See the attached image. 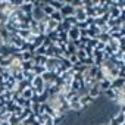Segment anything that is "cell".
<instances>
[{
  "instance_id": "1",
  "label": "cell",
  "mask_w": 125,
  "mask_h": 125,
  "mask_svg": "<svg viewBox=\"0 0 125 125\" xmlns=\"http://www.w3.org/2000/svg\"><path fill=\"white\" fill-rule=\"evenodd\" d=\"M60 66V62L56 57H47V63H46V71L49 72H56V69Z\"/></svg>"
},
{
  "instance_id": "2",
  "label": "cell",
  "mask_w": 125,
  "mask_h": 125,
  "mask_svg": "<svg viewBox=\"0 0 125 125\" xmlns=\"http://www.w3.org/2000/svg\"><path fill=\"white\" fill-rule=\"evenodd\" d=\"M74 12H75V9L71 6L69 0H65V6L60 9V13H62V16H63V19L68 18V16H74Z\"/></svg>"
},
{
  "instance_id": "3",
  "label": "cell",
  "mask_w": 125,
  "mask_h": 125,
  "mask_svg": "<svg viewBox=\"0 0 125 125\" xmlns=\"http://www.w3.org/2000/svg\"><path fill=\"white\" fill-rule=\"evenodd\" d=\"M74 16H75V19L78 21V22H85L87 21V13H85V9H84V6L83 8H77L75 9V12H74Z\"/></svg>"
},
{
  "instance_id": "4",
  "label": "cell",
  "mask_w": 125,
  "mask_h": 125,
  "mask_svg": "<svg viewBox=\"0 0 125 125\" xmlns=\"http://www.w3.org/2000/svg\"><path fill=\"white\" fill-rule=\"evenodd\" d=\"M24 43H25V40L21 38L18 34H10V40H9V44H10V46H15V47H18V49H21V47L24 46Z\"/></svg>"
},
{
  "instance_id": "5",
  "label": "cell",
  "mask_w": 125,
  "mask_h": 125,
  "mask_svg": "<svg viewBox=\"0 0 125 125\" xmlns=\"http://www.w3.org/2000/svg\"><path fill=\"white\" fill-rule=\"evenodd\" d=\"M88 96H90L93 100H97V99L103 97V93L100 91L99 84H97V85H93V87H90V88H88Z\"/></svg>"
},
{
  "instance_id": "6",
  "label": "cell",
  "mask_w": 125,
  "mask_h": 125,
  "mask_svg": "<svg viewBox=\"0 0 125 125\" xmlns=\"http://www.w3.org/2000/svg\"><path fill=\"white\" fill-rule=\"evenodd\" d=\"M19 9L22 10V13H24V15H31V13H32V10H34V6H32V3H31V0H25L24 5H22Z\"/></svg>"
},
{
  "instance_id": "7",
  "label": "cell",
  "mask_w": 125,
  "mask_h": 125,
  "mask_svg": "<svg viewBox=\"0 0 125 125\" xmlns=\"http://www.w3.org/2000/svg\"><path fill=\"white\" fill-rule=\"evenodd\" d=\"M44 18H46V15H44L43 9L41 8H34V10H32V19L37 21V22H41Z\"/></svg>"
},
{
  "instance_id": "8",
  "label": "cell",
  "mask_w": 125,
  "mask_h": 125,
  "mask_svg": "<svg viewBox=\"0 0 125 125\" xmlns=\"http://www.w3.org/2000/svg\"><path fill=\"white\" fill-rule=\"evenodd\" d=\"M124 87H125V80H122V78L112 80V84H110V88L112 90H122Z\"/></svg>"
},
{
  "instance_id": "9",
  "label": "cell",
  "mask_w": 125,
  "mask_h": 125,
  "mask_svg": "<svg viewBox=\"0 0 125 125\" xmlns=\"http://www.w3.org/2000/svg\"><path fill=\"white\" fill-rule=\"evenodd\" d=\"M68 38H69V41H77V40H80V30H78L77 27H72V28L68 31Z\"/></svg>"
},
{
  "instance_id": "10",
  "label": "cell",
  "mask_w": 125,
  "mask_h": 125,
  "mask_svg": "<svg viewBox=\"0 0 125 125\" xmlns=\"http://www.w3.org/2000/svg\"><path fill=\"white\" fill-rule=\"evenodd\" d=\"M32 60H34V65L46 66V63H47V56H43V54H35Z\"/></svg>"
},
{
  "instance_id": "11",
  "label": "cell",
  "mask_w": 125,
  "mask_h": 125,
  "mask_svg": "<svg viewBox=\"0 0 125 125\" xmlns=\"http://www.w3.org/2000/svg\"><path fill=\"white\" fill-rule=\"evenodd\" d=\"M49 3H50V6L54 10H59L60 12V9L65 6V0H49Z\"/></svg>"
},
{
  "instance_id": "12",
  "label": "cell",
  "mask_w": 125,
  "mask_h": 125,
  "mask_svg": "<svg viewBox=\"0 0 125 125\" xmlns=\"http://www.w3.org/2000/svg\"><path fill=\"white\" fill-rule=\"evenodd\" d=\"M110 84H112V81H110V80H107V78L102 80V81L99 83V88H100V91H102V93L107 91V90L110 88Z\"/></svg>"
},
{
  "instance_id": "13",
  "label": "cell",
  "mask_w": 125,
  "mask_h": 125,
  "mask_svg": "<svg viewBox=\"0 0 125 125\" xmlns=\"http://www.w3.org/2000/svg\"><path fill=\"white\" fill-rule=\"evenodd\" d=\"M121 12H122V10H119L116 6H110V9H109V15H110L112 19H119Z\"/></svg>"
},
{
  "instance_id": "14",
  "label": "cell",
  "mask_w": 125,
  "mask_h": 125,
  "mask_svg": "<svg viewBox=\"0 0 125 125\" xmlns=\"http://www.w3.org/2000/svg\"><path fill=\"white\" fill-rule=\"evenodd\" d=\"M35 93H34V90H32V87H28V88H25L22 93H21V96L25 99V100H31L32 99V96H34Z\"/></svg>"
},
{
  "instance_id": "15",
  "label": "cell",
  "mask_w": 125,
  "mask_h": 125,
  "mask_svg": "<svg viewBox=\"0 0 125 125\" xmlns=\"http://www.w3.org/2000/svg\"><path fill=\"white\" fill-rule=\"evenodd\" d=\"M50 19L54 21V22H57V24H62V22H63V16H62V13H60L59 10H54V12L50 15Z\"/></svg>"
},
{
  "instance_id": "16",
  "label": "cell",
  "mask_w": 125,
  "mask_h": 125,
  "mask_svg": "<svg viewBox=\"0 0 125 125\" xmlns=\"http://www.w3.org/2000/svg\"><path fill=\"white\" fill-rule=\"evenodd\" d=\"M44 38H46V35H38V37H35V40H34V43H32V46H34V49H35V50H37L38 47H41V46H43Z\"/></svg>"
},
{
  "instance_id": "17",
  "label": "cell",
  "mask_w": 125,
  "mask_h": 125,
  "mask_svg": "<svg viewBox=\"0 0 125 125\" xmlns=\"http://www.w3.org/2000/svg\"><path fill=\"white\" fill-rule=\"evenodd\" d=\"M21 68H22V71H32L34 60H31V62H21Z\"/></svg>"
},
{
  "instance_id": "18",
  "label": "cell",
  "mask_w": 125,
  "mask_h": 125,
  "mask_svg": "<svg viewBox=\"0 0 125 125\" xmlns=\"http://www.w3.org/2000/svg\"><path fill=\"white\" fill-rule=\"evenodd\" d=\"M32 72L37 75V77H40V75H43L44 72H46V66H40V65H34V68H32Z\"/></svg>"
},
{
  "instance_id": "19",
  "label": "cell",
  "mask_w": 125,
  "mask_h": 125,
  "mask_svg": "<svg viewBox=\"0 0 125 125\" xmlns=\"http://www.w3.org/2000/svg\"><path fill=\"white\" fill-rule=\"evenodd\" d=\"M99 69H100V68H97L96 65H93V66H90V68H88V71H87L85 74H87L88 77H91V78H96V75H97Z\"/></svg>"
},
{
  "instance_id": "20",
  "label": "cell",
  "mask_w": 125,
  "mask_h": 125,
  "mask_svg": "<svg viewBox=\"0 0 125 125\" xmlns=\"http://www.w3.org/2000/svg\"><path fill=\"white\" fill-rule=\"evenodd\" d=\"M34 53H31V52H22V62H31L32 59H34Z\"/></svg>"
},
{
  "instance_id": "21",
  "label": "cell",
  "mask_w": 125,
  "mask_h": 125,
  "mask_svg": "<svg viewBox=\"0 0 125 125\" xmlns=\"http://www.w3.org/2000/svg\"><path fill=\"white\" fill-rule=\"evenodd\" d=\"M63 22H66L71 28H72V27H77V24H78V21L75 19V16H68V18L63 19Z\"/></svg>"
},
{
  "instance_id": "22",
  "label": "cell",
  "mask_w": 125,
  "mask_h": 125,
  "mask_svg": "<svg viewBox=\"0 0 125 125\" xmlns=\"http://www.w3.org/2000/svg\"><path fill=\"white\" fill-rule=\"evenodd\" d=\"M16 34L21 37V38H24V40H27L30 35H31V31L30 30H19V31H16Z\"/></svg>"
},
{
  "instance_id": "23",
  "label": "cell",
  "mask_w": 125,
  "mask_h": 125,
  "mask_svg": "<svg viewBox=\"0 0 125 125\" xmlns=\"http://www.w3.org/2000/svg\"><path fill=\"white\" fill-rule=\"evenodd\" d=\"M113 118L116 119V122H118L119 125H124V124H125V115H124L122 112H118V113H116Z\"/></svg>"
},
{
  "instance_id": "24",
  "label": "cell",
  "mask_w": 125,
  "mask_h": 125,
  "mask_svg": "<svg viewBox=\"0 0 125 125\" xmlns=\"http://www.w3.org/2000/svg\"><path fill=\"white\" fill-rule=\"evenodd\" d=\"M8 122H9L10 125H21V122H22V121H21L16 115H12V116L9 118V121H8Z\"/></svg>"
},
{
  "instance_id": "25",
  "label": "cell",
  "mask_w": 125,
  "mask_h": 125,
  "mask_svg": "<svg viewBox=\"0 0 125 125\" xmlns=\"http://www.w3.org/2000/svg\"><path fill=\"white\" fill-rule=\"evenodd\" d=\"M12 77L15 78L16 83H21V81L24 80V71H21V72H15V74H12Z\"/></svg>"
},
{
  "instance_id": "26",
  "label": "cell",
  "mask_w": 125,
  "mask_h": 125,
  "mask_svg": "<svg viewBox=\"0 0 125 125\" xmlns=\"http://www.w3.org/2000/svg\"><path fill=\"white\" fill-rule=\"evenodd\" d=\"M97 43H99V40H97V38H90V40H88V43H87V46H88V47H91V49H96Z\"/></svg>"
},
{
  "instance_id": "27",
  "label": "cell",
  "mask_w": 125,
  "mask_h": 125,
  "mask_svg": "<svg viewBox=\"0 0 125 125\" xmlns=\"http://www.w3.org/2000/svg\"><path fill=\"white\" fill-rule=\"evenodd\" d=\"M77 57H78V60H84L85 57H87V54H85V52L84 50H77Z\"/></svg>"
},
{
  "instance_id": "28",
  "label": "cell",
  "mask_w": 125,
  "mask_h": 125,
  "mask_svg": "<svg viewBox=\"0 0 125 125\" xmlns=\"http://www.w3.org/2000/svg\"><path fill=\"white\" fill-rule=\"evenodd\" d=\"M68 59H69V62H71V63H72V65H78V63H80V60H78V57H77V54H71V56H69Z\"/></svg>"
},
{
  "instance_id": "29",
  "label": "cell",
  "mask_w": 125,
  "mask_h": 125,
  "mask_svg": "<svg viewBox=\"0 0 125 125\" xmlns=\"http://www.w3.org/2000/svg\"><path fill=\"white\" fill-rule=\"evenodd\" d=\"M46 52H47V49H46L44 46H41V47H38V49L35 50V54H43V56H46Z\"/></svg>"
},
{
  "instance_id": "30",
  "label": "cell",
  "mask_w": 125,
  "mask_h": 125,
  "mask_svg": "<svg viewBox=\"0 0 125 125\" xmlns=\"http://www.w3.org/2000/svg\"><path fill=\"white\" fill-rule=\"evenodd\" d=\"M104 47H106V44H104V43H102V41H99L94 50H99V52H103V50H104Z\"/></svg>"
},
{
  "instance_id": "31",
  "label": "cell",
  "mask_w": 125,
  "mask_h": 125,
  "mask_svg": "<svg viewBox=\"0 0 125 125\" xmlns=\"http://www.w3.org/2000/svg\"><path fill=\"white\" fill-rule=\"evenodd\" d=\"M118 78H122V80H125V69H121V71H118Z\"/></svg>"
},
{
  "instance_id": "32",
  "label": "cell",
  "mask_w": 125,
  "mask_h": 125,
  "mask_svg": "<svg viewBox=\"0 0 125 125\" xmlns=\"http://www.w3.org/2000/svg\"><path fill=\"white\" fill-rule=\"evenodd\" d=\"M107 125H119V124L116 122V119H115V118H110V119H109V122H107Z\"/></svg>"
},
{
  "instance_id": "33",
  "label": "cell",
  "mask_w": 125,
  "mask_h": 125,
  "mask_svg": "<svg viewBox=\"0 0 125 125\" xmlns=\"http://www.w3.org/2000/svg\"><path fill=\"white\" fill-rule=\"evenodd\" d=\"M3 44H5V41H3V38H2V37H0V47H2Z\"/></svg>"
},
{
  "instance_id": "34",
  "label": "cell",
  "mask_w": 125,
  "mask_h": 125,
  "mask_svg": "<svg viewBox=\"0 0 125 125\" xmlns=\"http://www.w3.org/2000/svg\"><path fill=\"white\" fill-rule=\"evenodd\" d=\"M121 30H122V31H125V24H122V25H121Z\"/></svg>"
}]
</instances>
